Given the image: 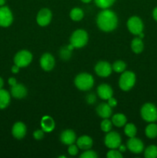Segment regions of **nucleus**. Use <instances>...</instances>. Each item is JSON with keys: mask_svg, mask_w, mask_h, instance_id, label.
Segmentation results:
<instances>
[{"mask_svg": "<svg viewBox=\"0 0 157 158\" xmlns=\"http://www.w3.org/2000/svg\"><path fill=\"white\" fill-rule=\"evenodd\" d=\"M96 24L100 30L103 32H112L118 26V17L112 10L105 9L97 15Z\"/></svg>", "mask_w": 157, "mask_h": 158, "instance_id": "obj_1", "label": "nucleus"}, {"mask_svg": "<svg viewBox=\"0 0 157 158\" xmlns=\"http://www.w3.org/2000/svg\"><path fill=\"white\" fill-rule=\"evenodd\" d=\"M74 83L79 90L87 91L93 86L94 79L91 74L87 73H81L75 77Z\"/></svg>", "mask_w": 157, "mask_h": 158, "instance_id": "obj_2", "label": "nucleus"}, {"mask_svg": "<svg viewBox=\"0 0 157 158\" xmlns=\"http://www.w3.org/2000/svg\"><path fill=\"white\" fill-rule=\"evenodd\" d=\"M89 35L84 29H77L74 31L70 37V43L75 49H81L84 47L88 43Z\"/></svg>", "mask_w": 157, "mask_h": 158, "instance_id": "obj_3", "label": "nucleus"}, {"mask_svg": "<svg viewBox=\"0 0 157 158\" xmlns=\"http://www.w3.org/2000/svg\"><path fill=\"white\" fill-rule=\"evenodd\" d=\"M135 75L132 71H126L122 73L119 80V86L123 91H129L135 86Z\"/></svg>", "mask_w": 157, "mask_h": 158, "instance_id": "obj_4", "label": "nucleus"}, {"mask_svg": "<svg viewBox=\"0 0 157 158\" xmlns=\"http://www.w3.org/2000/svg\"><path fill=\"white\" fill-rule=\"evenodd\" d=\"M141 117L145 121L152 123L155 121L157 118V108L151 103H146L142 106L140 110Z\"/></svg>", "mask_w": 157, "mask_h": 158, "instance_id": "obj_5", "label": "nucleus"}, {"mask_svg": "<svg viewBox=\"0 0 157 158\" xmlns=\"http://www.w3.org/2000/svg\"><path fill=\"white\" fill-rule=\"evenodd\" d=\"M32 60V54L28 50H21L15 54L14 57V63L20 68L26 67Z\"/></svg>", "mask_w": 157, "mask_h": 158, "instance_id": "obj_6", "label": "nucleus"}, {"mask_svg": "<svg viewBox=\"0 0 157 158\" xmlns=\"http://www.w3.org/2000/svg\"><path fill=\"white\" fill-rule=\"evenodd\" d=\"M104 143L109 149H118L122 143L121 136L115 131H109L105 137Z\"/></svg>", "mask_w": 157, "mask_h": 158, "instance_id": "obj_7", "label": "nucleus"}, {"mask_svg": "<svg viewBox=\"0 0 157 158\" xmlns=\"http://www.w3.org/2000/svg\"><path fill=\"white\" fill-rule=\"evenodd\" d=\"M143 23L138 16L130 17L127 21V28L129 32L133 35H139L143 31Z\"/></svg>", "mask_w": 157, "mask_h": 158, "instance_id": "obj_8", "label": "nucleus"}, {"mask_svg": "<svg viewBox=\"0 0 157 158\" xmlns=\"http://www.w3.org/2000/svg\"><path fill=\"white\" fill-rule=\"evenodd\" d=\"M13 22V15L8 6H0V26L9 27Z\"/></svg>", "mask_w": 157, "mask_h": 158, "instance_id": "obj_9", "label": "nucleus"}, {"mask_svg": "<svg viewBox=\"0 0 157 158\" xmlns=\"http://www.w3.org/2000/svg\"><path fill=\"white\" fill-rule=\"evenodd\" d=\"M52 13L50 9L43 8L40 9L36 16V22L40 26H46L51 23Z\"/></svg>", "mask_w": 157, "mask_h": 158, "instance_id": "obj_10", "label": "nucleus"}, {"mask_svg": "<svg viewBox=\"0 0 157 158\" xmlns=\"http://www.w3.org/2000/svg\"><path fill=\"white\" fill-rule=\"evenodd\" d=\"M112 71V65L106 61H100L95 66V72L99 77H107L111 75Z\"/></svg>", "mask_w": 157, "mask_h": 158, "instance_id": "obj_11", "label": "nucleus"}, {"mask_svg": "<svg viewBox=\"0 0 157 158\" xmlns=\"http://www.w3.org/2000/svg\"><path fill=\"white\" fill-rule=\"evenodd\" d=\"M39 63L40 66H41L43 70L49 72V71L52 70L54 66H55V58L51 53L46 52L40 58Z\"/></svg>", "mask_w": 157, "mask_h": 158, "instance_id": "obj_12", "label": "nucleus"}, {"mask_svg": "<svg viewBox=\"0 0 157 158\" xmlns=\"http://www.w3.org/2000/svg\"><path fill=\"white\" fill-rule=\"evenodd\" d=\"M127 149H129L133 154H140L143 151L144 144L140 139L136 137H130L127 141Z\"/></svg>", "mask_w": 157, "mask_h": 158, "instance_id": "obj_13", "label": "nucleus"}, {"mask_svg": "<svg viewBox=\"0 0 157 158\" xmlns=\"http://www.w3.org/2000/svg\"><path fill=\"white\" fill-rule=\"evenodd\" d=\"M11 95L15 99H23L27 96L28 91L26 86L22 83H16L11 86Z\"/></svg>", "mask_w": 157, "mask_h": 158, "instance_id": "obj_14", "label": "nucleus"}, {"mask_svg": "<svg viewBox=\"0 0 157 158\" xmlns=\"http://www.w3.org/2000/svg\"><path fill=\"white\" fill-rule=\"evenodd\" d=\"M26 126L22 122H16L12 128V134L17 140H21L26 134Z\"/></svg>", "mask_w": 157, "mask_h": 158, "instance_id": "obj_15", "label": "nucleus"}, {"mask_svg": "<svg viewBox=\"0 0 157 158\" xmlns=\"http://www.w3.org/2000/svg\"><path fill=\"white\" fill-rule=\"evenodd\" d=\"M97 94L100 99L107 100L113 95V90L109 85L106 83H102L97 88Z\"/></svg>", "mask_w": 157, "mask_h": 158, "instance_id": "obj_16", "label": "nucleus"}, {"mask_svg": "<svg viewBox=\"0 0 157 158\" xmlns=\"http://www.w3.org/2000/svg\"><path fill=\"white\" fill-rule=\"evenodd\" d=\"M60 140L66 145H70L76 141V135L72 130H65L60 135Z\"/></svg>", "mask_w": 157, "mask_h": 158, "instance_id": "obj_17", "label": "nucleus"}, {"mask_svg": "<svg viewBox=\"0 0 157 158\" xmlns=\"http://www.w3.org/2000/svg\"><path fill=\"white\" fill-rule=\"evenodd\" d=\"M96 113L102 118L107 119L112 115V110L108 103H101L96 107Z\"/></svg>", "mask_w": 157, "mask_h": 158, "instance_id": "obj_18", "label": "nucleus"}, {"mask_svg": "<svg viewBox=\"0 0 157 158\" xmlns=\"http://www.w3.org/2000/svg\"><path fill=\"white\" fill-rule=\"evenodd\" d=\"M93 144V140L90 137L86 135L81 136L76 140V145L81 150H89L91 149Z\"/></svg>", "mask_w": 157, "mask_h": 158, "instance_id": "obj_19", "label": "nucleus"}, {"mask_svg": "<svg viewBox=\"0 0 157 158\" xmlns=\"http://www.w3.org/2000/svg\"><path fill=\"white\" fill-rule=\"evenodd\" d=\"M55 121L49 116H44L41 120L42 130L46 133H49L55 129Z\"/></svg>", "mask_w": 157, "mask_h": 158, "instance_id": "obj_20", "label": "nucleus"}, {"mask_svg": "<svg viewBox=\"0 0 157 158\" xmlns=\"http://www.w3.org/2000/svg\"><path fill=\"white\" fill-rule=\"evenodd\" d=\"M11 96L7 90L0 89V110H4L10 103Z\"/></svg>", "mask_w": 157, "mask_h": 158, "instance_id": "obj_21", "label": "nucleus"}, {"mask_svg": "<svg viewBox=\"0 0 157 158\" xmlns=\"http://www.w3.org/2000/svg\"><path fill=\"white\" fill-rule=\"evenodd\" d=\"M127 122V118L123 114H115L112 117V124L117 127H122L125 126Z\"/></svg>", "mask_w": 157, "mask_h": 158, "instance_id": "obj_22", "label": "nucleus"}, {"mask_svg": "<svg viewBox=\"0 0 157 158\" xmlns=\"http://www.w3.org/2000/svg\"><path fill=\"white\" fill-rule=\"evenodd\" d=\"M131 49H132V52L135 53H141L144 49V44H143V42L142 41V39H140L139 37L134 38L131 43Z\"/></svg>", "mask_w": 157, "mask_h": 158, "instance_id": "obj_23", "label": "nucleus"}, {"mask_svg": "<svg viewBox=\"0 0 157 158\" xmlns=\"http://www.w3.org/2000/svg\"><path fill=\"white\" fill-rule=\"evenodd\" d=\"M69 16H70L71 19L73 21H80L84 17V12H83V9L80 8H74L70 11Z\"/></svg>", "mask_w": 157, "mask_h": 158, "instance_id": "obj_24", "label": "nucleus"}, {"mask_svg": "<svg viewBox=\"0 0 157 158\" xmlns=\"http://www.w3.org/2000/svg\"><path fill=\"white\" fill-rule=\"evenodd\" d=\"M146 137L149 138H155L157 137V125L155 123H153V122L149 123L146 128Z\"/></svg>", "mask_w": 157, "mask_h": 158, "instance_id": "obj_25", "label": "nucleus"}, {"mask_svg": "<svg viewBox=\"0 0 157 158\" xmlns=\"http://www.w3.org/2000/svg\"><path fill=\"white\" fill-rule=\"evenodd\" d=\"M124 133L127 137H129V138H130V137H135L137 133L136 127H135L133 123H127V124L125 125Z\"/></svg>", "mask_w": 157, "mask_h": 158, "instance_id": "obj_26", "label": "nucleus"}, {"mask_svg": "<svg viewBox=\"0 0 157 158\" xmlns=\"http://www.w3.org/2000/svg\"><path fill=\"white\" fill-rule=\"evenodd\" d=\"M144 156L146 158L157 157V147L155 145H150L144 151Z\"/></svg>", "mask_w": 157, "mask_h": 158, "instance_id": "obj_27", "label": "nucleus"}, {"mask_svg": "<svg viewBox=\"0 0 157 158\" xmlns=\"http://www.w3.org/2000/svg\"><path fill=\"white\" fill-rule=\"evenodd\" d=\"M112 70L115 71V73H122L123 72H124L126 70V64L122 60H117L115 61L113 64L112 65Z\"/></svg>", "mask_w": 157, "mask_h": 158, "instance_id": "obj_28", "label": "nucleus"}, {"mask_svg": "<svg viewBox=\"0 0 157 158\" xmlns=\"http://www.w3.org/2000/svg\"><path fill=\"white\" fill-rule=\"evenodd\" d=\"M95 4L100 9H108L112 6L115 2V0H94Z\"/></svg>", "mask_w": 157, "mask_h": 158, "instance_id": "obj_29", "label": "nucleus"}, {"mask_svg": "<svg viewBox=\"0 0 157 158\" xmlns=\"http://www.w3.org/2000/svg\"><path fill=\"white\" fill-rule=\"evenodd\" d=\"M100 127L101 130L103 132L108 133L112 130V120H109V119H104V120L102 121L101 124H100Z\"/></svg>", "mask_w": 157, "mask_h": 158, "instance_id": "obj_30", "label": "nucleus"}, {"mask_svg": "<svg viewBox=\"0 0 157 158\" xmlns=\"http://www.w3.org/2000/svg\"><path fill=\"white\" fill-rule=\"evenodd\" d=\"M71 51L69 49L67 46L66 47H62L59 52V56L63 60H69V58L71 57Z\"/></svg>", "mask_w": 157, "mask_h": 158, "instance_id": "obj_31", "label": "nucleus"}, {"mask_svg": "<svg viewBox=\"0 0 157 158\" xmlns=\"http://www.w3.org/2000/svg\"><path fill=\"white\" fill-rule=\"evenodd\" d=\"M106 157L108 158H122L123 154L119 150L116 149H111L106 154Z\"/></svg>", "mask_w": 157, "mask_h": 158, "instance_id": "obj_32", "label": "nucleus"}, {"mask_svg": "<svg viewBox=\"0 0 157 158\" xmlns=\"http://www.w3.org/2000/svg\"><path fill=\"white\" fill-rule=\"evenodd\" d=\"M98 157V154L92 150H86L85 152L80 155V158H96Z\"/></svg>", "mask_w": 157, "mask_h": 158, "instance_id": "obj_33", "label": "nucleus"}, {"mask_svg": "<svg viewBox=\"0 0 157 158\" xmlns=\"http://www.w3.org/2000/svg\"><path fill=\"white\" fill-rule=\"evenodd\" d=\"M78 148L77 145L75 144H70L69 145V148H68V153L69 154V155L71 156H75L77 154H78Z\"/></svg>", "mask_w": 157, "mask_h": 158, "instance_id": "obj_34", "label": "nucleus"}, {"mask_svg": "<svg viewBox=\"0 0 157 158\" xmlns=\"http://www.w3.org/2000/svg\"><path fill=\"white\" fill-rule=\"evenodd\" d=\"M44 131L42 130H37L33 132V137L37 140H40L44 137Z\"/></svg>", "mask_w": 157, "mask_h": 158, "instance_id": "obj_35", "label": "nucleus"}, {"mask_svg": "<svg viewBox=\"0 0 157 158\" xmlns=\"http://www.w3.org/2000/svg\"><path fill=\"white\" fill-rule=\"evenodd\" d=\"M86 100L89 104H93L95 102V100H96V97H95L94 94H89L86 96Z\"/></svg>", "mask_w": 157, "mask_h": 158, "instance_id": "obj_36", "label": "nucleus"}, {"mask_svg": "<svg viewBox=\"0 0 157 158\" xmlns=\"http://www.w3.org/2000/svg\"><path fill=\"white\" fill-rule=\"evenodd\" d=\"M108 104L111 106V107H115L117 105V100L114 98L113 97H110L109 99H108Z\"/></svg>", "mask_w": 157, "mask_h": 158, "instance_id": "obj_37", "label": "nucleus"}, {"mask_svg": "<svg viewBox=\"0 0 157 158\" xmlns=\"http://www.w3.org/2000/svg\"><path fill=\"white\" fill-rule=\"evenodd\" d=\"M8 83H9V84L11 86H14V85H15L17 83V80L16 79L14 78V77H10V78L9 79V80H8Z\"/></svg>", "mask_w": 157, "mask_h": 158, "instance_id": "obj_38", "label": "nucleus"}, {"mask_svg": "<svg viewBox=\"0 0 157 158\" xmlns=\"http://www.w3.org/2000/svg\"><path fill=\"white\" fill-rule=\"evenodd\" d=\"M19 69H20L19 66H18L17 65L15 64L14 66H12V69H11V70H12V73H18L19 72Z\"/></svg>", "mask_w": 157, "mask_h": 158, "instance_id": "obj_39", "label": "nucleus"}, {"mask_svg": "<svg viewBox=\"0 0 157 158\" xmlns=\"http://www.w3.org/2000/svg\"><path fill=\"white\" fill-rule=\"evenodd\" d=\"M118 149H119V151L121 153H124V152H126V150H127V147L125 146V145L120 144V146L119 147Z\"/></svg>", "mask_w": 157, "mask_h": 158, "instance_id": "obj_40", "label": "nucleus"}, {"mask_svg": "<svg viewBox=\"0 0 157 158\" xmlns=\"http://www.w3.org/2000/svg\"><path fill=\"white\" fill-rule=\"evenodd\" d=\"M152 16H153L154 19L157 21V7L154 9L153 12H152Z\"/></svg>", "mask_w": 157, "mask_h": 158, "instance_id": "obj_41", "label": "nucleus"}, {"mask_svg": "<svg viewBox=\"0 0 157 158\" xmlns=\"http://www.w3.org/2000/svg\"><path fill=\"white\" fill-rule=\"evenodd\" d=\"M3 86H4V81H3V79L0 77V89H2Z\"/></svg>", "mask_w": 157, "mask_h": 158, "instance_id": "obj_42", "label": "nucleus"}, {"mask_svg": "<svg viewBox=\"0 0 157 158\" xmlns=\"http://www.w3.org/2000/svg\"><path fill=\"white\" fill-rule=\"evenodd\" d=\"M6 3V0H0V6H3Z\"/></svg>", "mask_w": 157, "mask_h": 158, "instance_id": "obj_43", "label": "nucleus"}, {"mask_svg": "<svg viewBox=\"0 0 157 158\" xmlns=\"http://www.w3.org/2000/svg\"><path fill=\"white\" fill-rule=\"evenodd\" d=\"M138 35H139V37L140 39H143V37H144V34H143V32H140V33Z\"/></svg>", "mask_w": 157, "mask_h": 158, "instance_id": "obj_44", "label": "nucleus"}, {"mask_svg": "<svg viewBox=\"0 0 157 158\" xmlns=\"http://www.w3.org/2000/svg\"><path fill=\"white\" fill-rule=\"evenodd\" d=\"M81 1L84 3H89V2H90L92 0H81Z\"/></svg>", "mask_w": 157, "mask_h": 158, "instance_id": "obj_45", "label": "nucleus"}, {"mask_svg": "<svg viewBox=\"0 0 157 158\" xmlns=\"http://www.w3.org/2000/svg\"><path fill=\"white\" fill-rule=\"evenodd\" d=\"M156 121H157V118H156Z\"/></svg>", "mask_w": 157, "mask_h": 158, "instance_id": "obj_46", "label": "nucleus"}]
</instances>
